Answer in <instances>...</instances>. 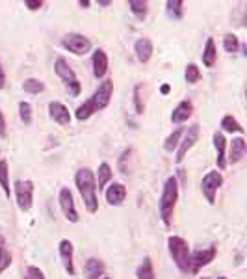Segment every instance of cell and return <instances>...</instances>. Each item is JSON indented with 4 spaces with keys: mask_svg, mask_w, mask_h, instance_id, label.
<instances>
[{
    "mask_svg": "<svg viewBox=\"0 0 247 279\" xmlns=\"http://www.w3.org/2000/svg\"><path fill=\"white\" fill-rule=\"evenodd\" d=\"M112 95H114V80H112V78H106V80H102V82L98 84L95 93H93L84 104L78 106L76 112H74V117H76L78 121H86V119H90L93 114L102 112L104 108L110 106Z\"/></svg>",
    "mask_w": 247,
    "mask_h": 279,
    "instance_id": "obj_1",
    "label": "cell"
},
{
    "mask_svg": "<svg viewBox=\"0 0 247 279\" xmlns=\"http://www.w3.org/2000/svg\"><path fill=\"white\" fill-rule=\"evenodd\" d=\"M74 184L84 199V207L90 214H95L98 210V195H97V182L95 173L90 168H80L74 173Z\"/></svg>",
    "mask_w": 247,
    "mask_h": 279,
    "instance_id": "obj_2",
    "label": "cell"
},
{
    "mask_svg": "<svg viewBox=\"0 0 247 279\" xmlns=\"http://www.w3.org/2000/svg\"><path fill=\"white\" fill-rule=\"evenodd\" d=\"M176 201H178V181H176L175 175H171L164 182L162 194L158 199L160 220L166 227H171V223H173V212H175Z\"/></svg>",
    "mask_w": 247,
    "mask_h": 279,
    "instance_id": "obj_3",
    "label": "cell"
},
{
    "mask_svg": "<svg viewBox=\"0 0 247 279\" xmlns=\"http://www.w3.org/2000/svg\"><path fill=\"white\" fill-rule=\"evenodd\" d=\"M168 249L173 262H175V266L182 273H190V257H192V251H190L188 242L184 240L182 236H178V234H171L168 238Z\"/></svg>",
    "mask_w": 247,
    "mask_h": 279,
    "instance_id": "obj_4",
    "label": "cell"
},
{
    "mask_svg": "<svg viewBox=\"0 0 247 279\" xmlns=\"http://www.w3.org/2000/svg\"><path fill=\"white\" fill-rule=\"evenodd\" d=\"M54 71H56L60 80L65 84V88L69 91V95H71V97H78L80 91H82V84H80V80H78L76 73H74V69L71 67V64H69L64 56H58V58L54 60Z\"/></svg>",
    "mask_w": 247,
    "mask_h": 279,
    "instance_id": "obj_5",
    "label": "cell"
},
{
    "mask_svg": "<svg viewBox=\"0 0 247 279\" xmlns=\"http://www.w3.org/2000/svg\"><path fill=\"white\" fill-rule=\"evenodd\" d=\"M13 194H15V201L17 207L22 212H28L34 205V182L30 179H19L13 182Z\"/></svg>",
    "mask_w": 247,
    "mask_h": 279,
    "instance_id": "obj_6",
    "label": "cell"
},
{
    "mask_svg": "<svg viewBox=\"0 0 247 279\" xmlns=\"http://www.w3.org/2000/svg\"><path fill=\"white\" fill-rule=\"evenodd\" d=\"M62 47L65 51L72 52L74 56H84L88 52L91 51V39L86 38L84 34H78V32H69L65 34L64 39H62Z\"/></svg>",
    "mask_w": 247,
    "mask_h": 279,
    "instance_id": "obj_7",
    "label": "cell"
},
{
    "mask_svg": "<svg viewBox=\"0 0 247 279\" xmlns=\"http://www.w3.org/2000/svg\"><path fill=\"white\" fill-rule=\"evenodd\" d=\"M199 132H201V127H199V123H194L192 127H188V129L184 130V134H182L180 142H178V147H176V155H175V162L180 164L184 158H186V155L190 153V149L195 145V142L199 140Z\"/></svg>",
    "mask_w": 247,
    "mask_h": 279,
    "instance_id": "obj_8",
    "label": "cell"
},
{
    "mask_svg": "<svg viewBox=\"0 0 247 279\" xmlns=\"http://www.w3.org/2000/svg\"><path fill=\"white\" fill-rule=\"evenodd\" d=\"M216 255H218V246L216 244H210L208 247L204 249H197L192 253L190 257V273H199L204 266H208L212 260L216 259Z\"/></svg>",
    "mask_w": 247,
    "mask_h": 279,
    "instance_id": "obj_9",
    "label": "cell"
},
{
    "mask_svg": "<svg viewBox=\"0 0 247 279\" xmlns=\"http://www.w3.org/2000/svg\"><path fill=\"white\" fill-rule=\"evenodd\" d=\"M223 186V175H221V171L214 169V171H208L206 175L202 177L201 181V192L204 195V199H206L210 205H214L216 203V195H218V190Z\"/></svg>",
    "mask_w": 247,
    "mask_h": 279,
    "instance_id": "obj_10",
    "label": "cell"
},
{
    "mask_svg": "<svg viewBox=\"0 0 247 279\" xmlns=\"http://www.w3.org/2000/svg\"><path fill=\"white\" fill-rule=\"evenodd\" d=\"M58 203H60V208H62V212L64 216L67 218V221H71V223H78L80 220V216H78V210L74 207V199H72V192L67 186L60 190L58 194Z\"/></svg>",
    "mask_w": 247,
    "mask_h": 279,
    "instance_id": "obj_11",
    "label": "cell"
},
{
    "mask_svg": "<svg viewBox=\"0 0 247 279\" xmlns=\"http://www.w3.org/2000/svg\"><path fill=\"white\" fill-rule=\"evenodd\" d=\"M58 253L62 262H64L65 272L69 273V275H74V246H72V242L67 240V238L60 240Z\"/></svg>",
    "mask_w": 247,
    "mask_h": 279,
    "instance_id": "obj_12",
    "label": "cell"
},
{
    "mask_svg": "<svg viewBox=\"0 0 247 279\" xmlns=\"http://www.w3.org/2000/svg\"><path fill=\"white\" fill-rule=\"evenodd\" d=\"M91 67H93V77L97 80H102L108 73V67H110V60H108V54L104 49H97L91 56Z\"/></svg>",
    "mask_w": 247,
    "mask_h": 279,
    "instance_id": "obj_13",
    "label": "cell"
},
{
    "mask_svg": "<svg viewBox=\"0 0 247 279\" xmlns=\"http://www.w3.org/2000/svg\"><path fill=\"white\" fill-rule=\"evenodd\" d=\"M48 116H50L54 123L62 125V127H67V125L71 123V112L60 101H50L48 103Z\"/></svg>",
    "mask_w": 247,
    "mask_h": 279,
    "instance_id": "obj_14",
    "label": "cell"
},
{
    "mask_svg": "<svg viewBox=\"0 0 247 279\" xmlns=\"http://www.w3.org/2000/svg\"><path fill=\"white\" fill-rule=\"evenodd\" d=\"M104 197H106V203L112 207H121L126 199V186L123 182H112L110 186L104 190Z\"/></svg>",
    "mask_w": 247,
    "mask_h": 279,
    "instance_id": "obj_15",
    "label": "cell"
},
{
    "mask_svg": "<svg viewBox=\"0 0 247 279\" xmlns=\"http://www.w3.org/2000/svg\"><path fill=\"white\" fill-rule=\"evenodd\" d=\"M192 114H194V103H192L190 99H184V101H180V103L173 108V112H171V123H175V125L186 123L190 117H192Z\"/></svg>",
    "mask_w": 247,
    "mask_h": 279,
    "instance_id": "obj_16",
    "label": "cell"
},
{
    "mask_svg": "<svg viewBox=\"0 0 247 279\" xmlns=\"http://www.w3.org/2000/svg\"><path fill=\"white\" fill-rule=\"evenodd\" d=\"M212 142L216 149V164L220 169H225L227 168V140L223 136V132H214Z\"/></svg>",
    "mask_w": 247,
    "mask_h": 279,
    "instance_id": "obj_17",
    "label": "cell"
},
{
    "mask_svg": "<svg viewBox=\"0 0 247 279\" xmlns=\"http://www.w3.org/2000/svg\"><path fill=\"white\" fill-rule=\"evenodd\" d=\"M247 153V142L244 136L232 138V142L228 145V158H227V166L228 164H238L246 156Z\"/></svg>",
    "mask_w": 247,
    "mask_h": 279,
    "instance_id": "obj_18",
    "label": "cell"
},
{
    "mask_svg": "<svg viewBox=\"0 0 247 279\" xmlns=\"http://www.w3.org/2000/svg\"><path fill=\"white\" fill-rule=\"evenodd\" d=\"M152 52H154V45L149 38H140L134 43V54L140 64H147L152 58Z\"/></svg>",
    "mask_w": 247,
    "mask_h": 279,
    "instance_id": "obj_19",
    "label": "cell"
},
{
    "mask_svg": "<svg viewBox=\"0 0 247 279\" xmlns=\"http://www.w3.org/2000/svg\"><path fill=\"white\" fill-rule=\"evenodd\" d=\"M104 262L97 257H90V259L84 262V275L86 279H100L104 275Z\"/></svg>",
    "mask_w": 247,
    "mask_h": 279,
    "instance_id": "obj_20",
    "label": "cell"
},
{
    "mask_svg": "<svg viewBox=\"0 0 247 279\" xmlns=\"http://www.w3.org/2000/svg\"><path fill=\"white\" fill-rule=\"evenodd\" d=\"M112 177H114V171H112L110 164L108 162L98 164V169H97V173H95V182H97L98 192H102V190L106 188V184L112 181Z\"/></svg>",
    "mask_w": 247,
    "mask_h": 279,
    "instance_id": "obj_21",
    "label": "cell"
},
{
    "mask_svg": "<svg viewBox=\"0 0 247 279\" xmlns=\"http://www.w3.org/2000/svg\"><path fill=\"white\" fill-rule=\"evenodd\" d=\"M202 65L204 67H214L216 60H218V47H216L214 38H208L206 43H204V49H202Z\"/></svg>",
    "mask_w": 247,
    "mask_h": 279,
    "instance_id": "obj_22",
    "label": "cell"
},
{
    "mask_svg": "<svg viewBox=\"0 0 247 279\" xmlns=\"http://www.w3.org/2000/svg\"><path fill=\"white\" fill-rule=\"evenodd\" d=\"M136 279H156L154 264H152L150 257H143L140 266L136 268Z\"/></svg>",
    "mask_w": 247,
    "mask_h": 279,
    "instance_id": "obj_23",
    "label": "cell"
},
{
    "mask_svg": "<svg viewBox=\"0 0 247 279\" xmlns=\"http://www.w3.org/2000/svg\"><path fill=\"white\" fill-rule=\"evenodd\" d=\"M134 149L132 147H126V149L121 153V156L117 158V168L123 175H130L132 173V158H134Z\"/></svg>",
    "mask_w": 247,
    "mask_h": 279,
    "instance_id": "obj_24",
    "label": "cell"
},
{
    "mask_svg": "<svg viewBox=\"0 0 247 279\" xmlns=\"http://www.w3.org/2000/svg\"><path fill=\"white\" fill-rule=\"evenodd\" d=\"M128 10L138 21H145L147 13H149V2H145V0H128Z\"/></svg>",
    "mask_w": 247,
    "mask_h": 279,
    "instance_id": "obj_25",
    "label": "cell"
},
{
    "mask_svg": "<svg viewBox=\"0 0 247 279\" xmlns=\"http://www.w3.org/2000/svg\"><path fill=\"white\" fill-rule=\"evenodd\" d=\"M0 188L6 194V197L12 195V186H10V164L6 158H0Z\"/></svg>",
    "mask_w": 247,
    "mask_h": 279,
    "instance_id": "obj_26",
    "label": "cell"
},
{
    "mask_svg": "<svg viewBox=\"0 0 247 279\" xmlns=\"http://www.w3.org/2000/svg\"><path fill=\"white\" fill-rule=\"evenodd\" d=\"M166 13L169 19L180 21L184 17V2L182 0H168L166 2Z\"/></svg>",
    "mask_w": 247,
    "mask_h": 279,
    "instance_id": "obj_27",
    "label": "cell"
},
{
    "mask_svg": "<svg viewBox=\"0 0 247 279\" xmlns=\"http://www.w3.org/2000/svg\"><path fill=\"white\" fill-rule=\"evenodd\" d=\"M13 262V257L10 253V249L6 247V238L0 234V273L6 272L8 268L12 266Z\"/></svg>",
    "mask_w": 247,
    "mask_h": 279,
    "instance_id": "obj_28",
    "label": "cell"
},
{
    "mask_svg": "<svg viewBox=\"0 0 247 279\" xmlns=\"http://www.w3.org/2000/svg\"><path fill=\"white\" fill-rule=\"evenodd\" d=\"M22 90H24V93H30V95H39L41 91H45V84H43V80L30 77L22 82Z\"/></svg>",
    "mask_w": 247,
    "mask_h": 279,
    "instance_id": "obj_29",
    "label": "cell"
},
{
    "mask_svg": "<svg viewBox=\"0 0 247 279\" xmlns=\"http://www.w3.org/2000/svg\"><path fill=\"white\" fill-rule=\"evenodd\" d=\"M221 129L225 130V132H238V134H244V127L240 125V121L236 119L234 116H223L221 119Z\"/></svg>",
    "mask_w": 247,
    "mask_h": 279,
    "instance_id": "obj_30",
    "label": "cell"
},
{
    "mask_svg": "<svg viewBox=\"0 0 247 279\" xmlns=\"http://www.w3.org/2000/svg\"><path fill=\"white\" fill-rule=\"evenodd\" d=\"M182 134H184V129H175V130H173V132H171V134L166 138V142H164V151H168V153H173V151H176Z\"/></svg>",
    "mask_w": 247,
    "mask_h": 279,
    "instance_id": "obj_31",
    "label": "cell"
},
{
    "mask_svg": "<svg viewBox=\"0 0 247 279\" xmlns=\"http://www.w3.org/2000/svg\"><path fill=\"white\" fill-rule=\"evenodd\" d=\"M201 69H199V67H197V64H194V62H192V64H188L186 65V71H184V78H186V82H188V84H197V82H199V80H201Z\"/></svg>",
    "mask_w": 247,
    "mask_h": 279,
    "instance_id": "obj_32",
    "label": "cell"
},
{
    "mask_svg": "<svg viewBox=\"0 0 247 279\" xmlns=\"http://www.w3.org/2000/svg\"><path fill=\"white\" fill-rule=\"evenodd\" d=\"M223 49L228 54L238 52V49H240V39H238V36L236 34H225V38H223Z\"/></svg>",
    "mask_w": 247,
    "mask_h": 279,
    "instance_id": "obj_33",
    "label": "cell"
},
{
    "mask_svg": "<svg viewBox=\"0 0 247 279\" xmlns=\"http://www.w3.org/2000/svg\"><path fill=\"white\" fill-rule=\"evenodd\" d=\"M19 117L24 125H32V119H34L32 104L26 103V101H20L19 103Z\"/></svg>",
    "mask_w": 247,
    "mask_h": 279,
    "instance_id": "obj_34",
    "label": "cell"
},
{
    "mask_svg": "<svg viewBox=\"0 0 247 279\" xmlns=\"http://www.w3.org/2000/svg\"><path fill=\"white\" fill-rule=\"evenodd\" d=\"M142 90H143L142 84L134 86V108H136V114H140V116L145 112V103H143V99H142Z\"/></svg>",
    "mask_w": 247,
    "mask_h": 279,
    "instance_id": "obj_35",
    "label": "cell"
},
{
    "mask_svg": "<svg viewBox=\"0 0 247 279\" xmlns=\"http://www.w3.org/2000/svg\"><path fill=\"white\" fill-rule=\"evenodd\" d=\"M22 279H46V277H45V273H43V270H41V268H38V266H26Z\"/></svg>",
    "mask_w": 247,
    "mask_h": 279,
    "instance_id": "obj_36",
    "label": "cell"
},
{
    "mask_svg": "<svg viewBox=\"0 0 247 279\" xmlns=\"http://www.w3.org/2000/svg\"><path fill=\"white\" fill-rule=\"evenodd\" d=\"M24 6L30 10V12H38L43 8V0H24Z\"/></svg>",
    "mask_w": 247,
    "mask_h": 279,
    "instance_id": "obj_37",
    "label": "cell"
},
{
    "mask_svg": "<svg viewBox=\"0 0 247 279\" xmlns=\"http://www.w3.org/2000/svg\"><path fill=\"white\" fill-rule=\"evenodd\" d=\"M8 136V125H6V116H4V112L0 108V138L4 140Z\"/></svg>",
    "mask_w": 247,
    "mask_h": 279,
    "instance_id": "obj_38",
    "label": "cell"
},
{
    "mask_svg": "<svg viewBox=\"0 0 247 279\" xmlns=\"http://www.w3.org/2000/svg\"><path fill=\"white\" fill-rule=\"evenodd\" d=\"M4 88H6V71L0 64V90H4Z\"/></svg>",
    "mask_w": 247,
    "mask_h": 279,
    "instance_id": "obj_39",
    "label": "cell"
},
{
    "mask_svg": "<svg viewBox=\"0 0 247 279\" xmlns=\"http://www.w3.org/2000/svg\"><path fill=\"white\" fill-rule=\"evenodd\" d=\"M97 4H98V6H102V8L112 6V2H110V0H97Z\"/></svg>",
    "mask_w": 247,
    "mask_h": 279,
    "instance_id": "obj_40",
    "label": "cell"
},
{
    "mask_svg": "<svg viewBox=\"0 0 247 279\" xmlns=\"http://www.w3.org/2000/svg\"><path fill=\"white\" fill-rule=\"evenodd\" d=\"M160 91H162L164 95H168L169 91H171V86H169V84H164L162 88H160Z\"/></svg>",
    "mask_w": 247,
    "mask_h": 279,
    "instance_id": "obj_41",
    "label": "cell"
},
{
    "mask_svg": "<svg viewBox=\"0 0 247 279\" xmlns=\"http://www.w3.org/2000/svg\"><path fill=\"white\" fill-rule=\"evenodd\" d=\"M90 4H91L90 0H78V6H82V8H88Z\"/></svg>",
    "mask_w": 247,
    "mask_h": 279,
    "instance_id": "obj_42",
    "label": "cell"
},
{
    "mask_svg": "<svg viewBox=\"0 0 247 279\" xmlns=\"http://www.w3.org/2000/svg\"><path fill=\"white\" fill-rule=\"evenodd\" d=\"M218 279H227V277H223V275H221V277H218Z\"/></svg>",
    "mask_w": 247,
    "mask_h": 279,
    "instance_id": "obj_43",
    "label": "cell"
},
{
    "mask_svg": "<svg viewBox=\"0 0 247 279\" xmlns=\"http://www.w3.org/2000/svg\"><path fill=\"white\" fill-rule=\"evenodd\" d=\"M100 279H110V277H100Z\"/></svg>",
    "mask_w": 247,
    "mask_h": 279,
    "instance_id": "obj_44",
    "label": "cell"
},
{
    "mask_svg": "<svg viewBox=\"0 0 247 279\" xmlns=\"http://www.w3.org/2000/svg\"><path fill=\"white\" fill-rule=\"evenodd\" d=\"M201 279H210V277H201Z\"/></svg>",
    "mask_w": 247,
    "mask_h": 279,
    "instance_id": "obj_45",
    "label": "cell"
}]
</instances>
